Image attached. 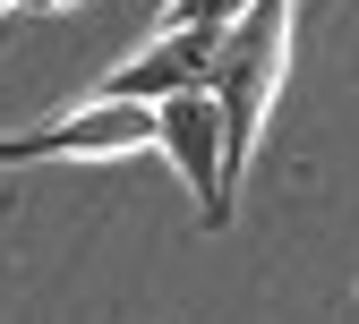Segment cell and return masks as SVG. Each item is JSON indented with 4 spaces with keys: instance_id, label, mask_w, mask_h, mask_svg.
<instances>
[{
    "instance_id": "obj_2",
    "label": "cell",
    "mask_w": 359,
    "mask_h": 324,
    "mask_svg": "<svg viewBox=\"0 0 359 324\" xmlns=\"http://www.w3.org/2000/svg\"><path fill=\"white\" fill-rule=\"evenodd\" d=\"M154 146L171 154V171L189 179V197H197V213H205V230H222L231 222V205H240V188L222 179V103L205 94H171V103H154Z\"/></svg>"
},
{
    "instance_id": "obj_4",
    "label": "cell",
    "mask_w": 359,
    "mask_h": 324,
    "mask_svg": "<svg viewBox=\"0 0 359 324\" xmlns=\"http://www.w3.org/2000/svg\"><path fill=\"white\" fill-rule=\"evenodd\" d=\"M205 69H214V34H197V26H163L137 60H120V69L95 85V94H103V103H137V111H154V103H171V94H197Z\"/></svg>"
},
{
    "instance_id": "obj_5",
    "label": "cell",
    "mask_w": 359,
    "mask_h": 324,
    "mask_svg": "<svg viewBox=\"0 0 359 324\" xmlns=\"http://www.w3.org/2000/svg\"><path fill=\"white\" fill-rule=\"evenodd\" d=\"M240 9H248V0H171L163 26H197V34H214V26H231Z\"/></svg>"
},
{
    "instance_id": "obj_3",
    "label": "cell",
    "mask_w": 359,
    "mask_h": 324,
    "mask_svg": "<svg viewBox=\"0 0 359 324\" xmlns=\"http://www.w3.org/2000/svg\"><path fill=\"white\" fill-rule=\"evenodd\" d=\"M137 146H154V111L103 103V94H86L52 128H0V162H69V154L103 162V154H137Z\"/></svg>"
},
{
    "instance_id": "obj_1",
    "label": "cell",
    "mask_w": 359,
    "mask_h": 324,
    "mask_svg": "<svg viewBox=\"0 0 359 324\" xmlns=\"http://www.w3.org/2000/svg\"><path fill=\"white\" fill-rule=\"evenodd\" d=\"M291 77V0H248L231 26H214V69L205 94L222 103V179L240 188V171L265 136V111H274Z\"/></svg>"
}]
</instances>
